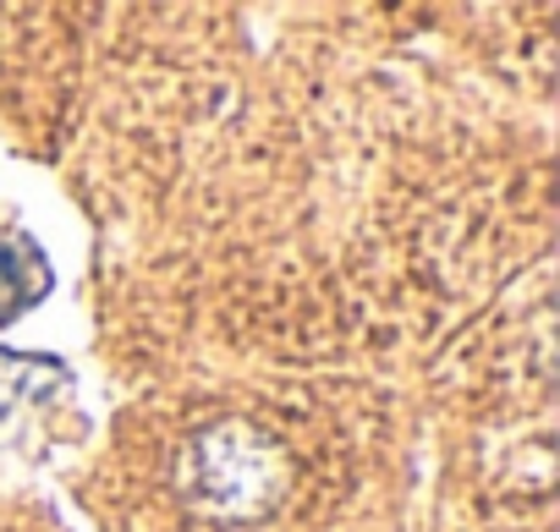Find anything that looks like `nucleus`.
Wrapping results in <instances>:
<instances>
[{
  "label": "nucleus",
  "instance_id": "obj_1",
  "mask_svg": "<svg viewBox=\"0 0 560 532\" xmlns=\"http://www.w3.org/2000/svg\"><path fill=\"white\" fill-rule=\"evenodd\" d=\"M182 499L214 521H258L292 488V456L269 428L247 417L209 423L187 439L176 466Z\"/></svg>",
  "mask_w": 560,
  "mask_h": 532
},
{
  "label": "nucleus",
  "instance_id": "obj_2",
  "mask_svg": "<svg viewBox=\"0 0 560 532\" xmlns=\"http://www.w3.org/2000/svg\"><path fill=\"white\" fill-rule=\"evenodd\" d=\"M45 258L39 252H28V241H7L0 247V292H12L7 297V319L12 314H23L28 303H39L45 297Z\"/></svg>",
  "mask_w": 560,
  "mask_h": 532
}]
</instances>
